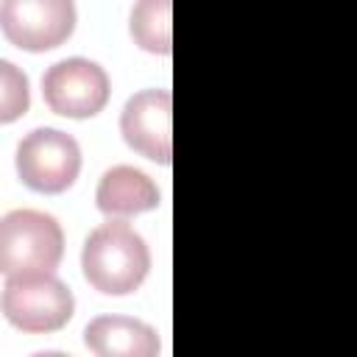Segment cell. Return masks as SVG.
<instances>
[{
    "instance_id": "obj_1",
    "label": "cell",
    "mask_w": 357,
    "mask_h": 357,
    "mask_svg": "<svg viewBox=\"0 0 357 357\" xmlns=\"http://www.w3.org/2000/svg\"><path fill=\"white\" fill-rule=\"evenodd\" d=\"M81 271L95 290L106 296H126L145 282L151 271V251L142 234H137L126 220H109L84 240Z\"/></svg>"
},
{
    "instance_id": "obj_2",
    "label": "cell",
    "mask_w": 357,
    "mask_h": 357,
    "mask_svg": "<svg viewBox=\"0 0 357 357\" xmlns=\"http://www.w3.org/2000/svg\"><path fill=\"white\" fill-rule=\"evenodd\" d=\"M64 257L59 220L39 209H14L0 220V271L8 276L53 273Z\"/></svg>"
},
{
    "instance_id": "obj_3",
    "label": "cell",
    "mask_w": 357,
    "mask_h": 357,
    "mask_svg": "<svg viewBox=\"0 0 357 357\" xmlns=\"http://www.w3.org/2000/svg\"><path fill=\"white\" fill-rule=\"evenodd\" d=\"M75 310L70 287L53 276H8L3 284V315L22 332H56Z\"/></svg>"
},
{
    "instance_id": "obj_4",
    "label": "cell",
    "mask_w": 357,
    "mask_h": 357,
    "mask_svg": "<svg viewBox=\"0 0 357 357\" xmlns=\"http://www.w3.org/2000/svg\"><path fill=\"white\" fill-rule=\"evenodd\" d=\"M17 173L36 192H64L81 173V148L67 131L33 128L17 145Z\"/></svg>"
},
{
    "instance_id": "obj_5",
    "label": "cell",
    "mask_w": 357,
    "mask_h": 357,
    "mask_svg": "<svg viewBox=\"0 0 357 357\" xmlns=\"http://www.w3.org/2000/svg\"><path fill=\"white\" fill-rule=\"evenodd\" d=\"M109 75L106 70L84 56L61 59L50 64L42 75V95L50 112L73 120L95 117L109 103Z\"/></svg>"
},
{
    "instance_id": "obj_6",
    "label": "cell",
    "mask_w": 357,
    "mask_h": 357,
    "mask_svg": "<svg viewBox=\"0 0 357 357\" xmlns=\"http://www.w3.org/2000/svg\"><path fill=\"white\" fill-rule=\"evenodd\" d=\"M0 28L22 50H53L75 31V6L70 0H3Z\"/></svg>"
},
{
    "instance_id": "obj_7",
    "label": "cell",
    "mask_w": 357,
    "mask_h": 357,
    "mask_svg": "<svg viewBox=\"0 0 357 357\" xmlns=\"http://www.w3.org/2000/svg\"><path fill=\"white\" fill-rule=\"evenodd\" d=\"M170 112H173V98L162 86L139 89L137 95H131L120 112V134L126 145L151 162L170 165L173 159Z\"/></svg>"
},
{
    "instance_id": "obj_8",
    "label": "cell",
    "mask_w": 357,
    "mask_h": 357,
    "mask_svg": "<svg viewBox=\"0 0 357 357\" xmlns=\"http://www.w3.org/2000/svg\"><path fill=\"white\" fill-rule=\"evenodd\" d=\"M84 343L95 357H159L156 329L131 315H98L84 329Z\"/></svg>"
},
{
    "instance_id": "obj_9",
    "label": "cell",
    "mask_w": 357,
    "mask_h": 357,
    "mask_svg": "<svg viewBox=\"0 0 357 357\" xmlns=\"http://www.w3.org/2000/svg\"><path fill=\"white\" fill-rule=\"evenodd\" d=\"M162 201L159 187L153 178L131 165H114L109 167L95 190V204L109 220H126L131 215L156 209Z\"/></svg>"
},
{
    "instance_id": "obj_10",
    "label": "cell",
    "mask_w": 357,
    "mask_h": 357,
    "mask_svg": "<svg viewBox=\"0 0 357 357\" xmlns=\"http://www.w3.org/2000/svg\"><path fill=\"white\" fill-rule=\"evenodd\" d=\"M170 0H142L131 8V36L134 42L148 50L167 56L170 53Z\"/></svg>"
},
{
    "instance_id": "obj_11",
    "label": "cell",
    "mask_w": 357,
    "mask_h": 357,
    "mask_svg": "<svg viewBox=\"0 0 357 357\" xmlns=\"http://www.w3.org/2000/svg\"><path fill=\"white\" fill-rule=\"evenodd\" d=\"M31 92H28V78L8 61H0V120L11 123L20 114L28 112Z\"/></svg>"
},
{
    "instance_id": "obj_12",
    "label": "cell",
    "mask_w": 357,
    "mask_h": 357,
    "mask_svg": "<svg viewBox=\"0 0 357 357\" xmlns=\"http://www.w3.org/2000/svg\"><path fill=\"white\" fill-rule=\"evenodd\" d=\"M31 357H70V354H64V351H36Z\"/></svg>"
}]
</instances>
